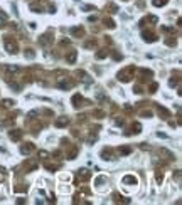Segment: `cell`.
I'll return each mask as SVG.
<instances>
[{
	"label": "cell",
	"mask_w": 182,
	"mask_h": 205,
	"mask_svg": "<svg viewBox=\"0 0 182 205\" xmlns=\"http://www.w3.org/2000/svg\"><path fill=\"white\" fill-rule=\"evenodd\" d=\"M26 54H27V57H34V52H32V49H27Z\"/></svg>",
	"instance_id": "19"
},
{
	"label": "cell",
	"mask_w": 182,
	"mask_h": 205,
	"mask_svg": "<svg viewBox=\"0 0 182 205\" xmlns=\"http://www.w3.org/2000/svg\"><path fill=\"white\" fill-rule=\"evenodd\" d=\"M131 72H133V67H125L121 72H118V79H121L123 83H128V81L131 79Z\"/></svg>",
	"instance_id": "1"
},
{
	"label": "cell",
	"mask_w": 182,
	"mask_h": 205,
	"mask_svg": "<svg viewBox=\"0 0 182 205\" xmlns=\"http://www.w3.org/2000/svg\"><path fill=\"white\" fill-rule=\"evenodd\" d=\"M76 56H78V52H76V51H71L69 54L66 56V61H67V62H71V64H73V62L76 61Z\"/></svg>",
	"instance_id": "8"
},
{
	"label": "cell",
	"mask_w": 182,
	"mask_h": 205,
	"mask_svg": "<svg viewBox=\"0 0 182 205\" xmlns=\"http://www.w3.org/2000/svg\"><path fill=\"white\" fill-rule=\"evenodd\" d=\"M123 183H133V185H135V183H137V178H135V176H131V175H127L123 178Z\"/></svg>",
	"instance_id": "11"
},
{
	"label": "cell",
	"mask_w": 182,
	"mask_h": 205,
	"mask_svg": "<svg viewBox=\"0 0 182 205\" xmlns=\"http://www.w3.org/2000/svg\"><path fill=\"white\" fill-rule=\"evenodd\" d=\"M143 39H145V40H148V42H153V40H157V37H155V35H153L152 32H148V34L145 32V34H143Z\"/></svg>",
	"instance_id": "12"
},
{
	"label": "cell",
	"mask_w": 182,
	"mask_h": 205,
	"mask_svg": "<svg viewBox=\"0 0 182 205\" xmlns=\"http://www.w3.org/2000/svg\"><path fill=\"white\" fill-rule=\"evenodd\" d=\"M24 168H26V172L34 170V168H37V161L35 160H27L26 163H24Z\"/></svg>",
	"instance_id": "3"
},
{
	"label": "cell",
	"mask_w": 182,
	"mask_h": 205,
	"mask_svg": "<svg viewBox=\"0 0 182 205\" xmlns=\"http://www.w3.org/2000/svg\"><path fill=\"white\" fill-rule=\"evenodd\" d=\"M32 150H34L32 143H26V146H22V150H20V151H22V153H26V155H29Z\"/></svg>",
	"instance_id": "9"
},
{
	"label": "cell",
	"mask_w": 182,
	"mask_h": 205,
	"mask_svg": "<svg viewBox=\"0 0 182 205\" xmlns=\"http://www.w3.org/2000/svg\"><path fill=\"white\" fill-rule=\"evenodd\" d=\"M10 140H14V141H17V140H20V136H22V133H20V129H14V131H10Z\"/></svg>",
	"instance_id": "6"
},
{
	"label": "cell",
	"mask_w": 182,
	"mask_h": 205,
	"mask_svg": "<svg viewBox=\"0 0 182 205\" xmlns=\"http://www.w3.org/2000/svg\"><path fill=\"white\" fill-rule=\"evenodd\" d=\"M3 22H5V15H3V13H2V15H0V27L3 25Z\"/></svg>",
	"instance_id": "20"
},
{
	"label": "cell",
	"mask_w": 182,
	"mask_h": 205,
	"mask_svg": "<svg viewBox=\"0 0 182 205\" xmlns=\"http://www.w3.org/2000/svg\"><path fill=\"white\" fill-rule=\"evenodd\" d=\"M90 176H91V173L88 172V170H84V168H83V170H79V172H78V178H81V180H88Z\"/></svg>",
	"instance_id": "4"
},
{
	"label": "cell",
	"mask_w": 182,
	"mask_h": 205,
	"mask_svg": "<svg viewBox=\"0 0 182 205\" xmlns=\"http://www.w3.org/2000/svg\"><path fill=\"white\" fill-rule=\"evenodd\" d=\"M105 24L110 27V29H113V27H115V24H113V20H111V19H105Z\"/></svg>",
	"instance_id": "17"
},
{
	"label": "cell",
	"mask_w": 182,
	"mask_h": 205,
	"mask_svg": "<svg viewBox=\"0 0 182 205\" xmlns=\"http://www.w3.org/2000/svg\"><path fill=\"white\" fill-rule=\"evenodd\" d=\"M3 106H5V108H10V106H14V101L5 99V101H3Z\"/></svg>",
	"instance_id": "18"
},
{
	"label": "cell",
	"mask_w": 182,
	"mask_h": 205,
	"mask_svg": "<svg viewBox=\"0 0 182 205\" xmlns=\"http://www.w3.org/2000/svg\"><path fill=\"white\" fill-rule=\"evenodd\" d=\"M67 123H69V119H67L66 116H61V119H58V121H56V126H66Z\"/></svg>",
	"instance_id": "10"
},
{
	"label": "cell",
	"mask_w": 182,
	"mask_h": 205,
	"mask_svg": "<svg viewBox=\"0 0 182 205\" xmlns=\"http://www.w3.org/2000/svg\"><path fill=\"white\" fill-rule=\"evenodd\" d=\"M71 34H73L74 37H81V35L84 34V29H83V27H74V29L71 30Z\"/></svg>",
	"instance_id": "7"
},
{
	"label": "cell",
	"mask_w": 182,
	"mask_h": 205,
	"mask_svg": "<svg viewBox=\"0 0 182 205\" xmlns=\"http://www.w3.org/2000/svg\"><path fill=\"white\" fill-rule=\"evenodd\" d=\"M106 56H108V51H103V52H98V54H96V57H98V59H103V57H106Z\"/></svg>",
	"instance_id": "16"
},
{
	"label": "cell",
	"mask_w": 182,
	"mask_h": 205,
	"mask_svg": "<svg viewBox=\"0 0 182 205\" xmlns=\"http://www.w3.org/2000/svg\"><path fill=\"white\" fill-rule=\"evenodd\" d=\"M159 114H162L164 118H169V116H170V113L167 111L165 108H159Z\"/></svg>",
	"instance_id": "13"
},
{
	"label": "cell",
	"mask_w": 182,
	"mask_h": 205,
	"mask_svg": "<svg viewBox=\"0 0 182 205\" xmlns=\"http://www.w3.org/2000/svg\"><path fill=\"white\" fill-rule=\"evenodd\" d=\"M5 49L10 52V54H15V52H17V42L12 40L10 37H7L5 39Z\"/></svg>",
	"instance_id": "2"
},
{
	"label": "cell",
	"mask_w": 182,
	"mask_h": 205,
	"mask_svg": "<svg viewBox=\"0 0 182 205\" xmlns=\"http://www.w3.org/2000/svg\"><path fill=\"white\" fill-rule=\"evenodd\" d=\"M167 2H169V0H153V5L155 7H162V5H165Z\"/></svg>",
	"instance_id": "14"
},
{
	"label": "cell",
	"mask_w": 182,
	"mask_h": 205,
	"mask_svg": "<svg viewBox=\"0 0 182 205\" xmlns=\"http://www.w3.org/2000/svg\"><path fill=\"white\" fill-rule=\"evenodd\" d=\"M131 151V148L130 146H123V148H120V153L121 155H127V153H130Z\"/></svg>",
	"instance_id": "15"
},
{
	"label": "cell",
	"mask_w": 182,
	"mask_h": 205,
	"mask_svg": "<svg viewBox=\"0 0 182 205\" xmlns=\"http://www.w3.org/2000/svg\"><path fill=\"white\" fill-rule=\"evenodd\" d=\"M51 40H52L51 34H44V35H42L41 39H39V44H41V45H46V44H47V42H51Z\"/></svg>",
	"instance_id": "5"
}]
</instances>
